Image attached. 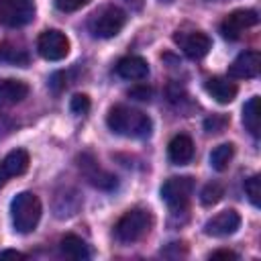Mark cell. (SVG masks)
<instances>
[{"label":"cell","mask_w":261,"mask_h":261,"mask_svg":"<svg viewBox=\"0 0 261 261\" xmlns=\"http://www.w3.org/2000/svg\"><path fill=\"white\" fill-rule=\"evenodd\" d=\"M106 124L112 133L130 137V139H145L151 135V128H153V122L145 112L122 106V104L110 108L106 116Z\"/></svg>","instance_id":"cell-1"},{"label":"cell","mask_w":261,"mask_h":261,"mask_svg":"<svg viewBox=\"0 0 261 261\" xmlns=\"http://www.w3.org/2000/svg\"><path fill=\"white\" fill-rule=\"evenodd\" d=\"M41 200L33 192H20L10 204V216L16 232H31L41 220Z\"/></svg>","instance_id":"cell-2"},{"label":"cell","mask_w":261,"mask_h":261,"mask_svg":"<svg viewBox=\"0 0 261 261\" xmlns=\"http://www.w3.org/2000/svg\"><path fill=\"white\" fill-rule=\"evenodd\" d=\"M153 226V216L149 210L145 208H133L128 212H124L118 222L114 224V237L120 243H137L141 241L145 234H149Z\"/></svg>","instance_id":"cell-3"},{"label":"cell","mask_w":261,"mask_h":261,"mask_svg":"<svg viewBox=\"0 0 261 261\" xmlns=\"http://www.w3.org/2000/svg\"><path fill=\"white\" fill-rule=\"evenodd\" d=\"M126 24V14L124 10H120L118 6L114 4H106V6H100L88 20V29L94 37L98 39H110V37H116L122 27Z\"/></svg>","instance_id":"cell-4"},{"label":"cell","mask_w":261,"mask_h":261,"mask_svg":"<svg viewBox=\"0 0 261 261\" xmlns=\"http://www.w3.org/2000/svg\"><path fill=\"white\" fill-rule=\"evenodd\" d=\"M194 177L190 175H177L169 177L161 186V198L171 210H184L190 202V196L194 192Z\"/></svg>","instance_id":"cell-5"},{"label":"cell","mask_w":261,"mask_h":261,"mask_svg":"<svg viewBox=\"0 0 261 261\" xmlns=\"http://www.w3.org/2000/svg\"><path fill=\"white\" fill-rule=\"evenodd\" d=\"M35 18L33 0H0V22L8 29H18Z\"/></svg>","instance_id":"cell-6"},{"label":"cell","mask_w":261,"mask_h":261,"mask_svg":"<svg viewBox=\"0 0 261 261\" xmlns=\"http://www.w3.org/2000/svg\"><path fill=\"white\" fill-rule=\"evenodd\" d=\"M77 167H80V173L86 177V181L98 190H114L118 186L116 175H112L110 171L100 167L98 161L94 159V155H90V153H82L77 157Z\"/></svg>","instance_id":"cell-7"},{"label":"cell","mask_w":261,"mask_h":261,"mask_svg":"<svg viewBox=\"0 0 261 261\" xmlns=\"http://www.w3.org/2000/svg\"><path fill=\"white\" fill-rule=\"evenodd\" d=\"M37 49L39 55L47 61H59L69 53V39L57 31V29H49L43 31L37 39Z\"/></svg>","instance_id":"cell-8"},{"label":"cell","mask_w":261,"mask_h":261,"mask_svg":"<svg viewBox=\"0 0 261 261\" xmlns=\"http://www.w3.org/2000/svg\"><path fill=\"white\" fill-rule=\"evenodd\" d=\"M259 22V16L255 10L249 8H241V10H232L230 14L224 16V20L220 22V33L224 39L228 41H237L247 29L255 27Z\"/></svg>","instance_id":"cell-9"},{"label":"cell","mask_w":261,"mask_h":261,"mask_svg":"<svg viewBox=\"0 0 261 261\" xmlns=\"http://www.w3.org/2000/svg\"><path fill=\"white\" fill-rule=\"evenodd\" d=\"M173 41L190 59H202L212 47L210 37L202 31H175Z\"/></svg>","instance_id":"cell-10"},{"label":"cell","mask_w":261,"mask_h":261,"mask_svg":"<svg viewBox=\"0 0 261 261\" xmlns=\"http://www.w3.org/2000/svg\"><path fill=\"white\" fill-rule=\"evenodd\" d=\"M241 226V216L234 210H222L218 214H214L212 218L206 220L204 224V232L208 237H228L234 234Z\"/></svg>","instance_id":"cell-11"},{"label":"cell","mask_w":261,"mask_h":261,"mask_svg":"<svg viewBox=\"0 0 261 261\" xmlns=\"http://www.w3.org/2000/svg\"><path fill=\"white\" fill-rule=\"evenodd\" d=\"M29 169V153L24 149H12L0 159V188L6 186L12 177L22 175Z\"/></svg>","instance_id":"cell-12"},{"label":"cell","mask_w":261,"mask_h":261,"mask_svg":"<svg viewBox=\"0 0 261 261\" xmlns=\"http://www.w3.org/2000/svg\"><path fill=\"white\" fill-rule=\"evenodd\" d=\"M259 69H261L259 51H245L228 65V75L234 80H253L259 75Z\"/></svg>","instance_id":"cell-13"},{"label":"cell","mask_w":261,"mask_h":261,"mask_svg":"<svg viewBox=\"0 0 261 261\" xmlns=\"http://www.w3.org/2000/svg\"><path fill=\"white\" fill-rule=\"evenodd\" d=\"M114 71L122 80H145L149 75V63L139 55H126L118 59Z\"/></svg>","instance_id":"cell-14"},{"label":"cell","mask_w":261,"mask_h":261,"mask_svg":"<svg viewBox=\"0 0 261 261\" xmlns=\"http://www.w3.org/2000/svg\"><path fill=\"white\" fill-rule=\"evenodd\" d=\"M167 155H169V161L175 165L190 163L194 157V141L184 133L175 135L167 145Z\"/></svg>","instance_id":"cell-15"},{"label":"cell","mask_w":261,"mask_h":261,"mask_svg":"<svg viewBox=\"0 0 261 261\" xmlns=\"http://www.w3.org/2000/svg\"><path fill=\"white\" fill-rule=\"evenodd\" d=\"M29 96V86L20 80H0V108L14 106Z\"/></svg>","instance_id":"cell-16"},{"label":"cell","mask_w":261,"mask_h":261,"mask_svg":"<svg viewBox=\"0 0 261 261\" xmlns=\"http://www.w3.org/2000/svg\"><path fill=\"white\" fill-rule=\"evenodd\" d=\"M204 88H206V92L216 100V102H220V104H228V102H232L234 100V96H237V86L228 80V77H210V80H206V84H204Z\"/></svg>","instance_id":"cell-17"},{"label":"cell","mask_w":261,"mask_h":261,"mask_svg":"<svg viewBox=\"0 0 261 261\" xmlns=\"http://www.w3.org/2000/svg\"><path fill=\"white\" fill-rule=\"evenodd\" d=\"M59 249H61V255H65L67 259H73V261H86L92 255L88 245L75 234H65L59 241Z\"/></svg>","instance_id":"cell-18"},{"label":"cell","mask_w":261,"mask_h":261,"mask_svg":"<svg viewBox=\"0 0 261 261\" xmlns=\"http://www.w3.org/2000/svg\"><path fill=\"white\" fill-rule=\"evenodd\" d=\"M31 57H29V51L16 43H10V41H4L0 43V63H10V65H29Z\"/></svg>","instance_id":"cell-19"},{"label":"cell","mask_w":261,"mask_h":261,"mask_svg":"<svg viewBox=\"0 0 261 261\" xmlns=\"http://www.w3.org/2000/svg\"><path fill=\"white\" fill-rule=\"evenodd\" d=\"M243 124L253 137H259V96H253L243 106Z\"/></svg>","instance_id":"cell-20"},{"label":"cell","mask_w":261,"mask_h":261,"mask_svg":"<svg viewBox=\"0 0 261 261\" xmlns=\"http://www.w3.org/2000/svg\"><path fill=\"white\" fill-rule=\"evenodd\" d=\"M232 155H234V145L232 143H222V145L214 147L212 153H210V165H212V169L224 171L228 167Z\"/></svg>","instance_id":"cell-21"},{"label":"cell","mask_w":261,"mask_h":261,"mask_svg":"<svg viewBox=\"0 0 261 261\" xmlns=\"http://www.w3.org/2000/svg\"><path fill=\"white\" fill-rule=\"evenodd\" d=\"M224 196V188L218 184V181H210L202 188L200 192V202L204 206H214L216 202H220V198Z\"/></svg>","instance_id":"cell-22"},{"label":"cell","mask_w":261,"mask_h":261,"mask_svg":"<svg viewBox=\"0 0 261 261\" xmlns=\"http://www.w3.org/2000/svg\"><path fill=\"white\" fill-rule=\"evenodd\" d=\"M228 124H230V118L226 114H212L204 120V130L208 135H220L226 130Z\"/></svg>","instance_id":"cell-23"},{"label":"cell","mask_w":261,"mask_h":261,"mask_svg":"<svg viewBox=\"0 0 261 261\" xmlns=\"http://www.w3.org/2000/svg\"><path fill=\"white\" fill-rule=\"evenodd\" d=\"M245 194L249 196V200H251V204H253V206H259V202H261L259 175H251V177L245 181Z\"/></svg>","instance_id":"cell-24"},{"label":"cell","mask_w":261,"mask_h":261,"mask_svg":"<svg viewBox=\"0 0 261 261\" xmlns=\"http://www.w3.org/2000/svg\"><path fill=\"white\" fill-rule=\"evenodd\" d=\"M69 108L73 114H88L90 110V98L86 94H75L69 102Z\"/></svg>","instance_id":"cell-25"},{"label":"cell","mask_w":261,"mask_h":261,"mask_svg":"<svg viewBox=\"0 0 261 261\" xmlns=\"http://www.w3.org/2000/svg\"><path fill=\"white\" fill-rule=\"evenodd\" d=\"M90 0H55V6L61 10V12H73V10H80L82 6H86Z\"/></svg>","instance_id":"cell-26"},{"label":"cell","mask_w":261,"mask_h":261,"mask_svg":"<svg viewBox=\"0 0 261 261\" xmlns=\"http://www.w3.org/2000/svg\"><path fill=\"white\" fill-rule=\"evenodd\" d=\"M151 88L149 86H137V88H130L128 90V96L130 98H135V100H139V102H147V100H151Z\"/></svg>","instance_id":"cell-27"},{"label":"cell","mask_w":261,"mask_h":261,"mask_svg":"<svg viewBox=\"0 0 261 261\" xmlns=\"http://www.w3.org/2000/svg\"><path fill=\"white\" fill-rule=\"evenodd\" d=\"M49 86H51V90L53 92H61L67 84H65V73L63 71H57V73H53L51 75V80H49Z\"/></svg>","instance_id":"cell-28"},{"label":"cell","mask_w":261,"mask_h":261,"mask_svg":"<svg viewBox=\"0 0 261 261\" xmlns=\"http://www.w3.org/2000/svg\"><path fill=\"white\" fill-rule=\"evenodd\" d=\"M210 259H239V255L228 249H218V251L210 253Z\"/></svg>","instance_id":"cell-29"},{"label":"cell","mask_w":261,"mask_h":261,"mask_svg":"<svg viewBox=\"0 0 261 261\" xmlns=\"http://www.w3.org/2000/svg\"><path fill=\"white\" fill-rule=\"evenodd\" d=\"M6 257H12V259H27V255L24 253H20V251H0V259H6Z\"/></svg>","instance_id":"cell-30"},{"label":"cell","mask_w":261,"mask_h":261,"mask_svg":"<svg viewBox=\"0 0 261 261\" xmlns=\"http://www.w3.org/2000/svg\"><path fill=\"white\" fill-rule=\"evenodd\" d=\"M126 6H130V10H141L143 8V0H122Z\"/></svg>","instance_id":"cell-31"},{"label":"cell","mask_w":261,"mask_h":261,"mask_svg":"<svg viewBox=\"0 0 261 261\" xmlns=\"http://www.w3.org/2000/svg\"><path fill=\"white\" fill-rule=\"evenodd\" d=\"M159 2H171V0H159Z\"/></svg>","instance_id":"cell-32"}]
</instances>
